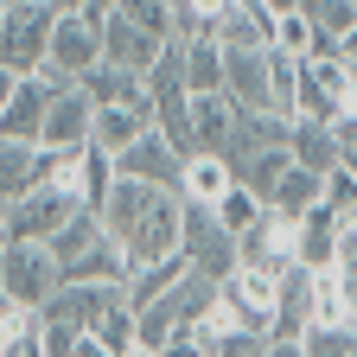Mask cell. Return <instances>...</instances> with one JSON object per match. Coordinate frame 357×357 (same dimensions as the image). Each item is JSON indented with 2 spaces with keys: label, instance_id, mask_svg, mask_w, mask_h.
Wrapping results in <instances>:
<instances>
[{
  "label": "cell",
  "instance_id": "obj_21",
  "mask_svg": "<svg viewBox=\"0 0 357 357\" xmlns=\"http://www.w3.org/2000/svg\"><path fill=\"white\" fill-rule=\"evenodd\" d=\"M185 83H192V96L223 89V45L217 38H185Z\"/></svg>",
  "mask_w": 357,
  "mask_h": 357
},
{
  "label": "cell",
  "instance_id": "obj_34",
  "mask_svg": "<svg viewBox=\"0 0 357 357\" xmlns=\"http://www.w3.org/2000/svg\"><path fill=\"white\" fill-rule=\"evenodd\" d=\"M268 7H275V13H287V7H300V0H268Z\"/></svg>",
  "mask_w": 357,
  "mask_h": 357
},
{
  "label": "cell",
  "instance_id": "obj_11",
  "mask_svg": "<svg viewBox=\"0 0 357 357\" xmlns=\"http://www.w3.org/2000/svg\"><path fill=\"white\" fill-rule=\"evenodd\" d=\"M185 255H192V268H204L217 281L236 268V236L217 223L211 204H192V198H185Z\"/></svg>",
  "mask_w": 357,
  "mask_h": 357
},
{
  "label": "cell",
  "instance_id": "obj_5",
  "mask_svg": "<svg viewBox=\"0 0 357 357\" xmlns=\"http://www.w3.org/2000/svg\"><path fill=\"white\" fill-rule=\"evenodd\" d=\"M223 312L255 332V338H275L281 326V275L275 268H255V261H236L230 275H223Z\"/></svg>",
  "mask_w": 357,
  "mask_h": 357
},
{
  "label": "cell",
  "instance_id": "obj_27",
  "mask_svg": "<svg viewBox=\"0 0 357 357\" xmlns=\"http://www.w3.org/2000/svg\"><path fill=\"white\" fill-rule=\"evenodd\" d=\"M178 13V38H211V26L230 13V0H172Z\"/></svg>",
  "mask_w": 357,
  "mask_h": 357
},
{
  "label": "cell",
  "instance_id": "obj_28",
  "mask_svg": "<svg viewBox=\"0 0 357 357\" xmlns=\"http://www.w3.org/2000/svg\"><path fill=\"white\" fill-rule=\"evenodd\" d=\"M115 7H121L134 26H147L153 38H178V13H172V0H115Z\"/></svg>",
  "mask_w": 357,
  "mask_h": 357
},
{
  "label": "cell",
  "instance_id": "obj_30",
  "mask_svg": "<svg viewBox=\"0 0 357 357\" xmlns=\"http://www.w3.org/2000/svg\"><path fill=\"white\" fill-rule=\"evenodd\" d=\"M160 357H204V332H198V326H178V332L160 344Z\"/></svg>",
  "mask_w": 357,
  "mask_h": 357
},
{
  "label": "cell",
  "instance_id": "obj_26",
  "mask_svg": "<svg viewBox=\"0 0 357 357\" xmlns=\"http://www.w3.org/2000/svg\"><path fill=\"white\" fill-rule=\"evenodd\" d=\"M287 166H294V153H287V147H268V153H255V160H249V166H236V172H243V185H255L261 198H275V185L287 178Z\"/></svg>",
  "mask_w": 357,
  "mask_h": 357
},
{
  "label": "cell",
  "instance_id": "obj_20",
  "mask_svg": "<svg viewBox=\"0 0 357 357\" xmlns=\"http://www.w3.org/2000/svg\"><path fill=\"white\" fill-rule=\"evenodd\" d=\"M287 153H294V166H306V172H332V166H338V128L294 115V128H287Z\"/></svg>",
  "mask_w": 357,
  "mask_h": 357
},
{
  "label": "cell",
  "instance_id": "obj_17",
  "mask_svg": "<svg viewBox=\"0 0 357 357\" xmlns=\"http://www.w3.org/2000/svg\"><path fill=\"white\" fill-rule=\"evenodd\" d=\"M185 275H192V255H185V249H178V255H160V261H134V275H128V306L141 312V306L166 300Z\"/></svg>",
  "mask_w": 357,
  "mask_h": 357
},
{
  "label": "cell",
  "instance_id": "obj_25",
  "mask_svg": "<svg viewBox=\"0 0 357 357\" xmlns=\"http://www.w3.org/2000/svg\"><path fill=\"white\" fill-rule=\"evenodd\" d=\"M300 344H306V357H351V351H357V326H332V319H306Z\"/></svg>",
  "mask_w": 357,
  "mask_h": 357
},
{
  "label": "cell",
  "instance_id": "obj_19",
  "mask_svg": "<svg viewBox=\"0 0 357 357\" xmlns=\"http://www.w3.org/2000/svg\"><path fill=\"white\" fill-rule=\"evenodd\" d=\"M147 128H160L147 109H134V102H96V134H89V141H96L102 153H128Z\"/></svg>",
  "mask_w": 357,
  "mask_h": 357
},
{
  "label": "cell",
  "instance_id": "obj_12",
  "mask_svg": "<svg viewBox=\"0 0 357 357\" xmlns=\"http://www.w3.org/2000/svg\"><path fill=\"white\" fill-rule=\"evenodd\" d=\"M160 52H166V38H153L147 26H134L121 7H109V13H102V58H109V64L141 70V77H147V70L160 64Z\"/></svg>",
  "mask_w": 357,
  "mask_h": 357
},
{
  "label": "cell",
  "instance_id": "obj_14",
  "mask_svg": "<svg viewBox=\"0 0 357 357\" xmlns=\"http://www.w3.org/2000/svg\"><path fill=\"white\" fill-rule=\"evenodd\" d=\"M115 172H128V178H153V185H178V172H185V153H178L160 128H147L128 153H115Z\"/></svg>",
  "mask_w": 357,
  "mask_h": 357
},
{
  "label": "cell",
  "instance_id": "obj_18",
  "mask_svg": "<svg viewBox=\"0 0 357 357\" xmlns=\"http://www.w3.org/2000/svg\"><path fill=\"white\" fill-rule=\"evenodd\" d=\"M32 185H45V147L38 141H0V198L20 204Z\"/></svg>",
  "mask_w": 357,
  "mask_h": 357
},
{
  "label": "cell",
  "instance_id": "obj_33",
  "mask_svg": "<svg viewBox=\"0 0 357 357\" xmlns=\"http://www.w3.org/2000/svg\"><path fill=\"white\" fill-rule=\"evenodd\" d=\"M13 83H20V77H13L7 64H0V109H7V96H13Z\"/></svg>",
  "mask_w": 357,
  "mask_h": 357
},
{
  "label": "cell",
  "instance_id": "obj_22",
  "mask_svg": "<svg viewBox=\"0 0 357 357\" xmlns=\"http://www.w3.org/2000/svg\"><path fill=\"white\" fill-rule=\"evenodd\" d=\"M211 211H217V223H223V230H230V236H243V230H249V223H255V217L268 211V198H261L255 185H243V178H236V185H230V192H223V198H217Z\"/></svg>",
  "mask_w": 357,
  "mask_h": 357
},
{
  "label": "cell",
  "instance_id": "obj_10",
  "mask_svg": "<svg viewBox=\"0 0 357 357\" xmlns=\"http://www.w3.org/2000/svg\"><path fill=\"white\" fill-rule=\"evenodd\" d=\"M128 300V281H64L52 300H45V312H58V319H70L77 332H96L109 312Z\"/></svg>",
  "mask_w": 357,
  "mask_h": 357
},
{
  "label": "cell",
  "instance_id": "obj_2",
  "mask_svg": "<svg viewBox=\"0 0 357 357\" xmlns=\"http://www.w3.org/2000/svg\"><path fill=\"white\" fill-rule=\"evenodd\" d=\"M52 255H58V275L64 281H128L134 275V255L115 243V230L102 223V211H89V204L52 236Z\"/></svg>",
  "mask_w": 357,
  "mask_h": 357
},
{
  "label": "cell",
  "instance_id": "obj_29",
  "mask_svg": "<svg viewBox=\"0 0 357 357\" xmlns=\"http://www.w3.org/2000/svg\"><path fill=\"white\" fill-rule=\"evenodd\" d=\"M319 204L332 211V217H344V211H357V172L338 160L332 172H319Z\"/></svg>",
  "mask_w": 357,
  "mask_h": 357
},
{
  "label": "cell",
  "instance_id": "obj_24",
  "mask_svg": "<svg viewBox=\"0 0 357 357\" xmlns=\"http://www.w3.org/2000/svg\"><path fill=\"white\" fill-rule=\"evenodd\" d=\"M109 185H115V153H102L96 141H89V153H83V172H77V198L96 211L102 198H109Z\"/></svg>",
  "mask_w": 357,
  "mask_h": 357
},
{
  "label": "cell",
  "instance_id": "obj_8",
  "mask_svg": "<svg viewBox=\"0 0 357 357\" xmlns=\"http://www.w3.org/2000/svg\"><path fill=\"white\" fill-rule=\"evenodd\" d=\"M77 211H83V198H77L70 185H32V192L7 211V236H20V243H52Z\"/></svg>",
  "mask_w": 357,
  "mask_h": 357
},
{
  "label": "cell",
  "instance_id": "obj_1",
  "mask_svg": "<svg viewBox=\"0 0 357 357\" xmlns=\"http://www.w3.org/2000/svg\"><path fill=\"white\" fill-rule=\"evenodd\" d=\"M96 211H102V223L115 230V243L134 261H160V255L185 249V192L178 185H153V178L115 172V185H109V198Z\"/></svg>",
  "mask_w": 357,
  "mask_h": 357
},
{
  "label": "cell",
  "instance_id": "obj_36",
  "mask_svg": "<svg viewBox=\"0 0 357 357\" xmlns=\"http://www.w3.org/2000/svg\"><path fill=\"white\" fill-rule=\"evenodd\" d=\"M351 7H357V0H351Z\"/></svg>",
  "mask_w": 357,
  "mask_h": 357
},
{
  "label": "cell",
  "instance_id": "obj_15",
  "mask_svg": "<svg viewBox=\"0 0 357 357\" xmlns=\"http://www.w3.org/2000/svg\"><path fill=\"white\" fill-rule=\"evenodd\" d=\"M223 89L243 109H268V45H230L223 52Z\"/></svg>",
  "mask_w": 357,
  "mask_h": 357
},
{
  "label": "cell",
  "instance_id": "obj_7",
  "mask_svg": "<svg viewBox=\"0 0 357 357\" xmlns=\"http://www.w3.org/2000/svg\"><path fill=\"white\" fill-rule=\"evenodd\" d=\"M96 64H102V20L89 13V7H64L58 26H52V58H45V77L83 83Z\"/></svg>",
  "mask_w": 357,
  "mask_h": 357
},
{
  "label": "cell",
  "instance_id": "obj_4",
  "mask_svg": "<svg viewBox=\"0 0 357 357\" xmlns=\"http://www.w3.org/2000/svg\"><path fill=\"white\" fill-rule=\"evenodd\" d=\"M351 109H357V70H351L338 52H326V58H300V96H294V115L338 128Z\"/></svg>",
  "mask_w": 357,
  "mask_h": 357
},
{
  "label": "cell",
  "instance_id": "obj_13",
  "mask_svg": "<svg viewBox=\"0 0 357 357\" xmlns=\"http://www.w3.org/2000/svg\"><path fill=\"white\" fill-rule=\"evenodd\" d=\"M89 134H96V96L83 83H64L45 115V147H89Z\"/></svg>",
  "mask_w": 357,
  "mask_h": 357
},
{
  "label": "cell",
  "instance_id": "obj_32",
  "mask_svg": "<svg viewBox=\"0 0 357 357\" xmlns=\"http://www.w3.org/2000/svg\"><path fill=\"white\" fill-rule=\"evenodd\" d=\"M338 58H344V64H357V26H344V32H338Z\"/></svg>",
  "mask_w": 357,
  "mask_h": 357
},
{
  "label": "cell",
  "instance_id": "obj_37",
  "mask_svg": "<svg viewBox=\"0 0 357 357\" xmlns=\"http://www.w3.org/2000/svg\"><path fill=\"white\" fill-rule=\"evenodd\" d=\"M351 357H357V351H351Z\"/></svg>",
  "mask_w": 357,
  "mask_h": 357
},
{
  "label": "cell",
  "instance_id": "obj_16",
  "mask_svg": "<svg viewBox=\"0 0 357 357\" xmlns=\"http://www.w3.org/2000/svg\"><path fill=\"white\" fill-rule=\"evenodd\" d=\"M236 160L230 153H185V172H178V192H185L192 204H217L223 192L236 185Z\"/></svg>",
  "mask_w": 357,
  "mask_h": 357
},
{
  "label": "cell",
  "instance_id": "obj_23",
  "mask_svg": "<svg viewBox=\"0 0 357 357\" xmlns=\"http://www.w3.org/2000/svg\"><path fill=\"white\" fill-rule=\"evenodd\" d=\"M268 204H275L281 217H306L312 204H319V172H306V166H287V178L275 185V198H268Z\"/></svg>",
  "mask_w": 357,
  "mask_h": 357
},
{
  "label": "cell",
  "instance_id": "obj_35",
  "mask_svg": "<svg viewBox=\"0 0 357 357\" xmlns=\"http://www.w3.org/2000/svg\"><path fill=\"white\" fill-rule=\"evenodd\" d=\"M102 7H115V0H102Z\"/></svg>",
  "mask_w": 357,
  "mask_h": 357
},
{
  "label": "cell",
  "instance_id": "obj_6",
  "mask_svg": "<svg viewBox=\"0 0 357 357\" xmlns=\"http://www.w3.org/2000/svg\"><path fill=\"white\" fill-rule=\"evenodd\" d=\"M58 287H64V275H58L52 243L7 236V249H0V300H20V306H38L45 312V300H52Z\"/></svg>",
  "mask_w": 357,
  "mask_h": 357
},
{
  "label": "cell",
  "instance_id": "obj_3",
  "mask_svg": "<svg viewBox=\"0 0 357 357\" xmlns=\"http://www.w3.org/2000/svg\"><path fill=\"white\" fill-rule=\"evenodd\" d=\"M58 0H7L0 13V64L13 77H32L52 58V26H58Z\"/></svg>",
  "mask_w": 357,
  "mask_h": 357
},
{
  "label": "cell",
  "instance_id": "obj_31",
  "mask_svg": "<svg viewBox=\"0 0 357 357\" xmlns=\"http://www.w3.org/2000/svg\"><path fill=\"white\" fill-rule=\"evenodd\" d=\"M261 357H306V344H300V338H268Z\"/></svg>",
  "mask_w": 357,
  "mask_h": 357
},
{
  "label": "cell",
  "instance_id": "obj_9",
  "mask_svg": "<svg viewBox=\"0 0 357 357\" xmlns=\"http://www.w3.org/2000/svg\"><path fill=\"white\" fill-rule=\"evenodd\" d=\"M58 89H64V83L45 77V70L20 77L13 96H7V109H0V141H45V115H52Z\"/></svg>",
  "mask_w": 357,
  "mask_h": 357
}]
</instances>
